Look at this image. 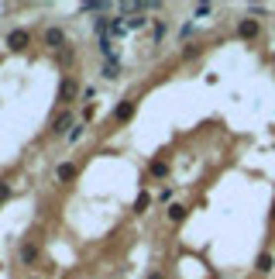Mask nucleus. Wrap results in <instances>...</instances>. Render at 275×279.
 I'll return each instance as SVG.
<instances>
[{
    "label": "nucleus",
    "instance_id": "f257e3e1",
    "mask_svg": "<svg viewBox=\"0 0 275 279\" xmlns=\"http://www.w3.org/2000/svg\"><path fill=\"white\" fill-rule=\"evenodd\" d=\"M3 45H7L10 52H24V49L31 45V31H28V28H14V31H7Z\"/></svg>",
    "mask_w": 275,
    "mask_h": 279
},
{
    "label": "nucleus",
    "instance_id": "f03ea898",
    "mask_svg": "<svg viewBox=\"0 0 275 279\" xmlns=\"http://www.w3.org/2000/svg\"><path fill=\"white\" fill-rule=\"evenodd\" d=\"M262 35V24H258V17H241L237 21V38H244V42H255Z\"/></svg>",
    "mask_w": 275,
    "mask_h": 279
},
{
    "label": "nucleus",
    "instance_id": "7ed1b4c3",
    "mask_svg": "<svg viewBox=\"0 0 275 279\" xmlns=\"http://www.w3.org/2000/svg\"><path fill=\"white\" fill-rule=\"evenodd\" d=\"M17 255H21L24 266H35L38 255H42V248H38V241H21V252H17Z\"/></svg>",
    "mask_w": 275,
    "mask_h": 279
},
{
    "label": "nucleus",
    "instance_id": "20e7f679",
    "mask_svg": "<svg viewBox=\"0 0 275 279\" xmlns=\"http://www.w3.org/2000/svg\"><path fill=\"white\" fill-rule=\"evenodd\" d=\"M45 45L55 49V52H62V49H66V31H62V28H48V31H45Z\"/></svg>",
    "mask_w": 275,
    "mask_h": 279
},
{
    "label": "nucleus",
    "instance_id": "39448f33",
    "mask_svg": "<svg viewBox=\"0 0 275 279\" xmlns=\"http://www.w3.org/2000/svg\"><path fill=\"white\" fill-rule=\"evenodd\" d=\"M72 124H76V114H72V111H62V114L55 117V124H52V131H55V135H66V131H69V128H72Z\"/></svg>",
    "mask_w": 275,
    "mask_h": 279
},
{
    "label": "nucleus",
    "instance_id": "423d86ee",
    "mask_svg": "<svg viewBox=\"0 0 275 279\" xmlns=\"http://www.w3.org/2000/svg\"><path fill=\"white\" fill-rule=\"evenodd\" d=\"M76 93H79L76 79H62V86H59V104H72V100H76Z\"/></svg>",
    "mask_w": 275,
    "mask_h": 279
},
{
    "label": "nucleus",
    "instance_id": "0eeeda50",
    "mask_svg": "<svg viewBox=\"0 0 275 279\" xmlns=\"http://www.w3.org/2000/svg\"><path fill=\"white\" fill-rule=\"evenodd\" d=\"M255 269H258L262 276H269V273L275 269V255H272V252H258V259H255Z\"/></svg>",
    "mask_w": 275,
    "mask_h": 279
},
{
    "label": "nucleus",
    "instance_id": "6e6552de",
    "mask_svg": "<svg viewBox=\"0 0 275 279\" xmlns=\"http://www.w3.org/2000/svg\"><path fill=\"white\" fill-rule=\"evenodd\" d=\"M135 100H124V104H121V107H117V111H114V121H121V124H128V121H131V117H135Z\"/></svg>",
    "mask_w": 275,
    "mask_h": 279
},
{
    "label": "nucleus",
    "instance_id": "1a4fd4ad",
    "mask_svg": "<svg viewBox=\"0 0 275 279\" xmlns=\"http://www.w3.org/2000/svg\"><path fill=\"white\" fill-rule=\"evenodd\" d=\"M55 179H59V183H72V179H76V166H72V162H59V166H55Z\"/></svg>",
    "mask_w": 275,
    "mask_h": 279
},
{
    "label": "nucleus",
    "instance_id": "9d476101",
    "mask_svg": "<svg viewBox=\"0 0 275 279\" xmlns=\"http://www.w3.org/2000/svg\"><path fill=\"white\" fill-rule=\"evenodd\" d=\"M148 172H151L155 179H165V176H169V162H165V159H151Z\"/></svg>",
    "mask_w": 275,
    "mask_h": 279
},
{
    "label": "nucleus",
    "instance_id": "9b49d317",
    "mask_svg": "<svg viewBox=\"0 0 275 279\" xmlns=\"http://www.w3.org/2000/svg\"><path fill=\"white\" fill-rule=\"evenodd\" d=\"M100 52H103V59L110 62V59H117V52H114V38L107 35V38H100Z\"/></svg>",
    "mask_w": 275,
    "mask_h": 279
},
{
    "label": "nucleus",
    "instance_id": "f8f14e48",
    "mask_svg": "<svg viewBox=\"0 0 275 279\" xmlns=\"http://www.w3.org/2000/svg\"><path fill=\"white\" fill-rule=\"evenodd\" d=\"M186 214H189V210L183 207V204H172V207H169V221L179 224V221H186Z\"/></svg>",
    "mask_w": 275,
    "mask_h": 279
},
{
    "label": "nucleus",
    "instance_id": "ddd939ff",
    "mask_svg": "<svg viewBox=\"0 0 275 279\" xmlns=\"http://www.w3.org/2000/svg\"><path fill=\"white\" fill-rule=\"evenodd\" d=\"M103 79H117V76H121V66H117V59H110V62H103Z\"/></svg>",
    "mask_w": 275,
    "mask_h": 279
},
{
    "label": "nucleus",
    "instance_id": "4468645a",
    "mask_svg": "<svg viewBox=\"0 0 275 279\" xmlns=\"http://www.w3.org/2000/svg\"><path fill=\"white\" fill-rule=\"evenodd\" d=\"M107 7H110V3H100V0H90V3H83L79 10H83V14H96V10H107Z\"/></svg>",
    "mask_w": 275,
    "mask_h": 279
},
{
    "label": "nucleus",
    "instance_id": "2eb2a0df",
    "mask_svg": "<svg viewBox=\"0 0 275 279\" xmlns=\"http://www.w3.org/2000/svg\"><path fill=\"white\" fill-rule=\"evenodd\" d=\"M151 38H155V42H162V38H165V21H155V28H151Z\"/></svg>",
    "mask_w": 275,
    "mask_h": 279
},
{
    "label": "nucleus",
    "instance_id": "dca6fc26",
    "mask_svg": "<svg viewBox=\"0 0 275 279\" xmlns=\"http://www.w3.org/2000/svg\"><path fill=\"white\" fill-rule=\"evenodd\" d=\"M144 24H148V17H141V14H138V17H128V28H144Z\"/></svg>",
    "mask_w": 275,
    "mask_h": 279
},
{
    "label": "nucleus",
    "instance_id": "f3484780",
    "mask_svg": "<svg viewBox=\"0 0 275 279\" xmlns=\"http://www.w3.org/2000/svg\"><path fill=\"white\" fill-rule=\"evenodd\" d=\"M196 56H200L196 45H186V49H183V59H196Z\"/></svg>",
    "mask_w": 275,
    "mask_h": 279
},
{
    "label": "nucleus",
    "instance_id": "a211bd4d",
    "mask_svg": "<svg viewBox=\"0 0 275 279\" xmlns=\"http://www.w3.org/2000/svg\"><path fill=\"white\" fill-rule=\"evenodd\" d=\"M158 200H162V204H169V207H172V190H169V186H165V190H162V193H158Z\"/></svg>",
    "mask_w": 275,
    "mask_h": 279
},
{
    "label": "nucleus",
    "instance_id": "6ab92c4d",
    "mask_svg": "<svg viewBox=\"0 0 275 279\" xmlns=\"http://www.w3.org/2000/svg\"><path fill=\"white\" fill-rule=\"evenodd\" d=\"M7 197H10V183H3V179H0V204H3Z\"/></svg>",
    "mask_w": 275,
    "mask_h": 279
},
{
    "label": "nucleus",
    "instance_id": "aec40b11",
    "mask_svg": "<svg viewBox=\"0 0 275 279\" xmlns=\"http://www.w3.org/2000/svg\"><path fill=\"white\" fill-rule=\"evenodd\" d=\"M148 204H151V197H148V193H141V197H138V204H135V207H138V210H144V207H148Z\"/></svg>",
    "mask_w": 275,
    "mask_h": 279
},
{
    "label": "nucleus",
    "instance_id": "412c9836",
    "mask_svg": "<svg viewBox=\"0 0 275 279\" xmlns=\"http://www.w3.org/2000/svg\"><path fill=\"white\" fill-rule=\"evenodd\" d=\"M189 35H193V21H189V24H183V31H179V38H183V42H186V38H189Z\"/></svg>",
    "mask_w": 275,
    "mask_h": 279
},
{
    "label": "nucleus",
    "instance_id": "4be33fe9",
    "mask_svg": "<svg viewBox=\"0 0 275 279\" xmlns=\"http://www.w3.org/2000/svg\"><path fill=\"white\" fill-rule=\"evenodd\" d=\"M210 14V3H196V17H206Z\"/></svg>",
    "mask_w": 275,
    "mask_h": 279
},
{
    "label": "nucleus",
    "instance_id": "5701e85b",
    "mask_svg": "<svg viewBox=\"0 0 275 279\" xmlns=\"http://www.w3.org/2000/svg\"><path fill=\"white\" fill-rule=\"evenodd\" d=\"M148 279H165V273H148Z\"/></svg>",
    "mask_w": 275,
    "mask_h": 279
},
{
    "label": "nucleus",
    "instance_id": "b1692460",
    "mask_svg": "<svg viewBox=\"0 0 275 279\" xmlns=\"http://www.w3.org/2000/svg\"><path fill=\"white\" fill-rule=\"evenodd\" d=\"M272 221H275V204H272Z\"/></svg>",
    "mask_w": 275,
    "mask_h": 279
},
{
    "label": "nucleus",
    "instance_id": "393cba45",
    "mask_svg": "<svg viewBox=\"0 0 275 279\" xmlns=\"http://www.w3.org/2000/svg\"><path fill=\"white\" fill-rule=\"evenodd\" d=\"M28 279H38V276H28Z\"/></svg>",
    "mask_w": 275,
    "mask_h": 279
},
{
    "label": "nucleus",
    "instance_id": "a878e982",
    "mask_svg": "<svg viewBox=\"0 0 275 279\" xmlns=\"http://www.w3.org/2000/svg\"><path fill=\"white\" fill-rule=\"evenodd\" d=\"M72 279H83V276H72Z\"/></svg>",
    "mask_w": 275,
    "mask_h": 279
}]
</instances>
